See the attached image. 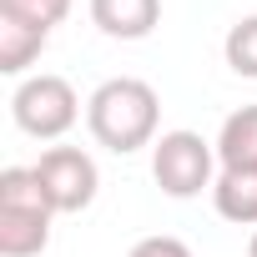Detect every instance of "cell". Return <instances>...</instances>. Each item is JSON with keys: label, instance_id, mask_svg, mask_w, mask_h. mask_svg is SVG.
I'll list each match as a JSON object with an SVG mask.
<instances>
[{"label": "cell", "instance_id": "cell-1", "mask_svg": "<svg viewBox=\"0 0 257 257\" xmlns=\"http://www.w3.org/2000/svg\"><path fill=\"white\" fill-rule=\"evenodd\" d=\"M157 121H162V101H157V91L142 76H111L86 101L91 137L106 152H116V157H132L142 147H157Z\"/></svg>", "mask_w": 257, "mask_h": 257}, {"label": "cell", "instance_id": "cell-2", "mask_svg": "<svg viewBox=\"0 0 257 257\" xmlns=\"http://www.w3.org/2000/svg\"><path fill=\"white\" fill-rule=\"evenodd\" d=\"M11 116H16V126H21L26 137H36V142H56V137H66L71 126H76V116H81V96H76V86H71L66 76L41 71V76H26V81L16 86V96H11Z\"/></svg>", "mask_w": 257, "mask_h": 257}, {"label": "cell", "instance_id": "cell-3", "mask_svg": "<svg viewBox=\"0 0 257 257\" xmlns=\"http://www.w3.org/2000/svg\"><path fill=\"white\" fill-rule=\"evenodd\" d=\"M217 147L202 142L197 132H162L152 147V177L167 197H197L202 187L217 182Z\"/></svg>", "mask_w": 257, "mask_h": 257}, {"label": "cell", "instance_id": "cell-4", "mask_svg": "<svg viewBox=\"0 0 257 257\" xmlns=\"http://www.w3.org/2000/svg\"><path fill=\"white\" fill-rule=\"evenodd\" d=\"M36 177L56 212H86L101 187V172H96L91 152H81V147H46L36 162Z\"/></svg>", "mask_w": 257, "mask_h": 257}, {"label": "cell", "instance_id": "cell-5", "mask_svg": "<svg viewBox=\"0 0 257 257\" xmlns=\"http://www.w3.org/2000/svg\"><path fill=\"white\" fill-rule=\"evenodd\" d=\"M91 21L111 41H142L162 21V0H91Z\"/></svg>", "mask_w": 257, "mask_h": 257}, {"label": "cell", "instance_id": "cell-6", "mask_svg": "<svg viewBox=\"0 0 257 257\" xmlns=\"http://www.w3.org/2000/svg\"><path fill=\"white\" fill-rule=\"evenodd\" d=\"M51 217L36 207H0V257H36L51 242Z\"/></svg>", "mask_w": 257, "mask_h": 257}, {"label": "cell", "instance_id": "cell-7", "mask_svg": "<svg viewBox=\"0 0 257 257\" xmlns=\"http://www.w3.org/2000/svg\"><path fill=\"white\" fill-rule=\"evenodd\" d=\"M212 202L227 222L257 227V167H222L212 182Z\"/></svg>", "mask_w": 257, "mask_h": 257}, {"label": "cell", "instance_id": "cell-8", "mask_svg": "<svg viewBox=\"0 0 257 257\" xmlns=\"http://www.w3.org/2000/svg\"><path fill=\"white\" fill-rule=\"evenodd\" d=\"M217 162L222 167H257V106H242L217 132Z\"/></svg>", "mask_w": 257, "mask_h": 257}, {"label": "cell", "instance_id": "cell-9", "mask_svg": "<svg viewBox=\"0 0 257 257\" xmlns=\"http://www.w3.org/2000/svg\"><path fill=\"white\" fill-rule=\"evenodd\" d=\"M41 51H46V31L0 21V71H6V76H26V66H31Z\"/></svg>", "mask_w": 257, "mask_h": 257}, {"label": "cell", "instance_id": "cell-10", "mask_svg": "<svg viewBox=\"0 0 257 257\" xmlns=\"http://www.w3.org/2000/svg\"><path fill=\"white\" fill-rule=\"evenodd\" d=\"M66 16H71V0H0V21H16V26H31L46 36Z\"/></svg>", "mask_w": 257, "mask_h": 257}, {"label": "cell", "instance_id": "cell-11", "mask_svg": "<svg viewBox=\"0 0 257 257\" xmlns=\"http://www.w3.org/2000/svg\"><path fill=\"white\" fill-rule=\"evenodd\" d=\"M222 56H227V66H232L237 76L257 81V16H242V21L227 31V41H222Z\"/></svg>", "mask_w": 257, "mask_h": 257}, {"label": "cell", "instance_id": "cell-12", "mask_svg": "<svg viewBox=\"0 0 257 257\" xmlns=\"http://www.w3.org/2000/svg\"><path fill=\"white\" fill-rule=\"evenodd\" d=\"M126 257H192V247L182 237H142Z\"/></svg>", "mask_w": 257, "mask_h": 257}, {"label": "cell", "instance_id": "cell-13", "mask_svg": "<svg viewBox=\"0 0 257 257\" xmlns=\"http://www.w3.org/2000/svg\"><path fill=\"white\" fill-rule=\"evenodd\" d=\"M247 257H257V232H252V242H247Z\"/></svg>", "mask_w": 257, "mask_h": 257}]
</instances>
